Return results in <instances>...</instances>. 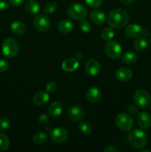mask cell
I'll use <instances>...</instances> for the list:
<instances>
[{"label": "cell", "instance_id": "cell-1", "mask_svg": "<svg viewBox=\"0 0 151 152\" xmlns=\"http://www.w3.org/2000/svg\"><path fill=\"white\" fill-rule=\"evenodd\" d=\"M129 21L128 13L124 10L117 8L113 10L107 17L108 24L112 28H121L125 26Z\"/></svg>", "mask_w": 151, "mask_h": 152}, {"label": "cell", "instance_id": "cell-2", "mask_svg": "<svg viewBox=\"0 0 151 152\" xmlns=\"http://www.w3.org/2000/svg\"><path fill=\"white\" fill-rule=\"evenodd\" d=\"M128 140L130 145L135 148H142L147 142V136L146 133L139 129H134L129 133Z\"/></svg>", "mask_w": 151, "mask_h": 152}, {"label": "cell", "instance_id": "cell-3", "mask_svg": "<svg viewBox=\"0 0 151 152\" xmlns=\"http://www.w3.org/2000/svg\"><path fill=\"white\" fill-rule=\"evenodd\" d=\"M3 54L8 58H13L19 53V47L16 40L12 38H6L1 45Z\"/></svg>", "mask_w": 151, "mask_h": 152}, {"label": "cell", "instance_id": "cell-4", "mask_svg": "<svg viewBox=\"0 0 151 152\" xmlns=\"http://www.w3.org/2000/svg\"><path fill=\"white\" fill-rule=\"evenodd\" d=\"M87 9L83 4L79 3H73L68 7V14L73 19L82 20L87 16Z\"/></svg>", "mask_w": 151, "mask_h": 152}, {"label": "cell", "instance_id": "cell-5", "mask_svg": "<svg viewBox=\"0 0 151 152\" xmlns=\"http://www.w3.org/2000/svg\"><path fill=\"white\" fill-rule=\"evenodd\" d=\"M134 102L138 106L142 108H150L151 97L150 95L144 90L139 89L137 90L133 94Z\"/></svg>", "mask_w": 151, "mask_h": 152}, {"label": "cell", "instance_id": "cell-6", "mask_svg": "<svg viewBox=\"0 0 151 152\" xmlns=\"http://www.w3.org/2000/svg\"><path fill=\"white\" fill-rule=\"evenodd\" d=\"M115 125L121 130L129 131L133 126V118L129 114L125 113H121L118 114L115 118Z\"/></svg>", "mask_w": 151, "mask_h": 152}, {"label": "cell", "instance_id": "cell-7", "mask_svg": "<svg viewBox=\"0 0 151 152\" xmlns=\"http://www.w3.org/2000/svg\"><path fill=\"white\" fill-rule=\"evenodd\" d=\"M105 50L107 56L111 59H118L122 54V48L119 43L115 41H110L107 43Z\"/></svg>", "mask_w": 151, "mask_h": 152}, {"label": "cell", "instance_id": "cell-8", "mask_svg": "<svg viewBox=\"0 0 151 152\" xmlns=\"http://www.w3.org/2000/svg\"><path fill=\"white\" fill-rule=\"evenodd\" d=\"M33 25L38 32H46L50 28V21L46 15L39 14L34 19Z\"/></svg>", "mask_w": 151, "mask_h": 152}, {"label": "cell", "instance_id": "cell-9", "mask_svg": "<svg viewBox=\"0 0 151 152\" xmlns=\"http://www.w3.org/2000/svg\"><path fill=\"white\" fill-rule=\"evenodd\" d=\"M68 132L65 128L58 127L55 128L50 132V138L55 142H63L68 139Z\"/></svg>", "mask_w": 151, "mask_h": 152}, {"label": "cell", "instance_id": "cell-10", "mask_svg": "<svg viewBox=\"0 0 151 152\" xmlns=\"http://www.w3.org/2000/svg\"><path fill=\"white\" fill-rule=\"evenodd\" d=\"M68 117L72 122L81 121L84 117V110L78 105H73L68 110Z\"/></svg>", "mask_w": 151, "mask_h": 152}, {"label": "cell", "instance_id": "cell-11", "mask_svg": "<svg viewBox=\"0 0 151 152\" xmlns=\"http://www.w3.org/2000/svg\"><path fill=\"white\" fill-rule=\"evenodd\" d=\"M85 71L89 76L96 77L100 72V65L96 59H89L85 64Z\"/></svg>", "mask_w": 151, "mask_h": 152}, {"label": "cell", "instance_id": "cell-12", "mask_svg": "<svg viewBox=\"0 0 151 152\" xmlns=\"http://www.w3.org/2000/svg\"><path fill=\"white\" fill-rule=\"evenodd\" d=\"M136 120L141 129H148L151 126V115L149 113L145 111L139 113Z\"/></svg>", "mask_w": 151, "mask_h": 152}, {"label": "cell", "instance_id": "cell-13", "mask_svg": "<svg viewBox=\"0 0 151 152\" xmlns=\"http://www.w3.org/2000/svg\"><path fill=\"white\" fill-rule=\"evenodd\" d=\"M124 32H125L127 37H130V38H135V37L142 36L143 28L138 24H131L125 28Z\"/></svg>", "mask_w": 151, "mask_h": 152}, {"label": "cell", "instance_id": "cell-14", "mask_svg": "<svg viewBox=\"0 0 151 152\" xmlns=\"http://www.w3.org/2000/svg\"><path fill=\"white\" fill-rule=\"evenodd\" d=\"M102 97V91L97 87H91L87 91L86 98L87 100L92 103H96L99 102Z\"/></svg>", "mask_w": 151, "mask_h": 152}, {"label": "cell", "instance_id": "cell-15", "mask_svg": "<svg viewBox=\"0 0 151 152\" xmlns=\"http://www.w3.org/2000/svg\"><path fill=\"white\" fill-rule=\"evenodd\" d=\"M133 77V72L128 68H119L115 71V77L120 82L129 81Z\"/></svg>", "mask_w": 151, "mask_h": 152}, {"label": "cell", "instance_id": "cell-16", "mask_svg": "<svg viewBox=\"0 0 151 152\" xmlns=\"http://www.w3.org/2000/svg\"><path fill=\"white\" fill-rule=\"evenodd\" d=\"M78 67H79V63L76 59H73V58L65 60L62 62V69L67 72H73V71H76Z\"/></svg>", "mask_w": 151, "mask_h": 152}, {"label": "cell", "instance_id": "cell-17", "mask_svg": "<svg viewBox=\"0 0 151 152\" xmlns=\"http://www.w3.org/2000/svg\"><path fill=\"white\" fill-rule=\"evenodd\" d=\"M50 96L47 92L38 91L33 96V102L37 105H43L48 102Z\"/></svg>", "mask_w": 151, "mask_h": 152}, {"label": "cell", "instance_id": "cell-18", "mask_svg": "<svg viewBox=\"0 0 151 152\" xmlns=\"http://www.w3.org/2000/svg\"><path fill=\"white\" fill-rule=\"evenodd\" d=\"M63 111V105L59 102H53L48 108V113L50 117H58Z\"/></svg>", "mask_w": 151, "mask_h": 152}, {"label": "cell", "instance_id": "cell-19", "mask_svg": "<svg viewBox=\"0 0 151 152\" xmlns=\"http://www.w3.org/2000/svg\"><path fill=\"white\" fill-rule=\"evenodd\" d=\"M74 28V24L68 19H63L58 24V29L62 34H68Z\"/></svg>", "mask_w": 151, "mask_h": 152}, {"label": "cell", "instance_id": "cell-20", "mask_svg": "<svg viewBox=\"0 0 151 152\" xmlns=\"http://www.w3.org/2000/svg\"><path fill=\"white\" fill-rule=\"evenodd\" d=\"M10 28L13 34L16 35H23L26 31V26L25 24L21 21H14L12 22Z\"/></svg>", "mask_w": 151, "mask_h": 152}, {"label": "cell", "instance_id": "cell-21", "mask_svg": "<svg viewBox=\"0 0 151 152\" xmlns=\"http://www.w3.org/2000/svg\"><path fill=\"white\" fill-rule=\"evenodd\" d=\"M90 19L96 25H102L105 22V14L101 10H94L90 13Z\"/></svg>", "mask_w": 151, "mask_h": 152}, {"label": "cell", "instance_id": "cell-22", "mask_svg": "<svg viewBox=\"0 0 151 152\" xmlns=\"http://www.w3.org/2000/svg\"><path fill=\"white\" fill-rule=\"evenodd\" d=\"M25 10L29 14L35 15L39 11L40 5L36 0H29L25 4Z\"/></svg>", "mask_w": 151, "mask_h": 152}, {"label": "cell", "instance_id": "cell-23", "mask_svg": "<svg viewBox=\"0 0 151 152\" xmlns=\"http://www.w3.org/2000/svg\"><path fill=\"white\" fill-rule=\"evenodd\" d=\"M147 40L144 38V37H141V38L137 39L135 40L134 43H133V47H134L135 50L137 51H143L147 47Z\"/></svg>", "mask_w": 151, "mask_h": 152}, {"label": "cell", "instance_id": "cell-24", "mask_svg": "<svg viewBox=\"0 0 151 152\" xmlns=\"http://www.w3.org/2000/svg\"><path fill=\"white\" fill-rule=\"evenodd\" d=\"M121 60L126 64H133L137 60V55L134 52L128 51L123 54Z\"/></svg>", "mask_w": 151, "mask_h": 152}, {"label": "cell", "instance_id": "cell-25", "mask_svg": "<svg viewBox=\"0 0 151 152\" xmlns=\"http://www.w3.org/2000/svg\"><path fill=\"white\" fill-rule=\"evenodd\" d=\"M78 127H79V130L81 131V133L84 135L91 134L92 132H93V127L88 122L81 121L79 123Z\"/></svg>", "mask_w": 151, "mask_h": 152}, {"label": "cell", "instance_id": "cell-26", "mask_svg": "<svg viewBox=\"0 0 151 152\" xmlns=\"http://www.w3.org/2000/svg\"><path fill=\"white\" fill-rule=\"evenodd\" d=\"M33 140L36 144H43L47 140V134L42 132H37L34 134Z\"/></svg>", "mask_w": 151, "mask_h": 152}, {"label": "cell", "instance_id": "cell-27", "mask_svg": "<svg viewBox=\"0 0 151 152\" xmlns=\"http://www.w3.org/2000/svg\"><path fill=\"white\" fill-rule=\"evenodd\" d=\"M10 146L8 137L3 133H0V151H5Z\"/></svg>", "mask_w": 151, "mask_h": 152}, {"label": "cell", "instance_id": "cell-28", "mask_svg": "<svg viewBox=\"0 0 151 152\" xmlns=\"http://www.w3.org/2000/svg\"><path fill=\"white\" fill-rule=\"evenodd\" d=\"M114 37V31L112 28L107 27L102 31V38L105 41H109L111 40Z\"/></svg>", "mask_w": 151, "mask_h": 152}, {"label": "cell", "instance_id": "cell-29", "mask_svg": "<svg viewBox=\"0 0 151 152\" xmlns=\"http://www.w3.org/2000/svg\"><path fill=\"white\" fill-rule=\"evenodd\" d=\"M57 4L54 1H50L47 3L44 7V12L47 13H52L55 12L57 9Z\"/></svg>", "mask_w": 151, "mask_h": 152}, {"label": "cell", "instance_id": "cell-30", "mask_svg": "<svg viewBox=\"0 0 151 152\" xmlns=\"http://www.w3.org/2000/svg\"><path fill=\"white\" fill-rule=\"evenodd\" d=\"M10 124H11V122H10V119L7 117H1L0 119V131L2 132V131L8 129L10 126Z\"/></svg>", "mask_w": 151, "mask_h": 152}, {"label": "cell", "instance_id": "cell-31", "mask_svg": "<svg viewBox=\"0 0 151 152\" xmlns=\"http://www.w3.org/2000/svg\"><path fill=\"white\" fill-rule=\"evenodd\" d=\"M79 28L80 30H81L82 32L87 34V33L90 32V30H91V25H90V24L87 21L82 19V20H81V22H80L79 23Z\"/></svg>", "mask_w": 151, "mask_h": 152}, {"label": "cell", "instance_id": "cell-32", "mask_svg": "<svg viewBox=\"0 0 151 152\" xmlns=\"http://www.w3.org/2000/svg\"><path fill=\"white\" fill-rule=\"evenodd\" d=\"M56 88H57V85L55 83L54 81H50L47 83V84L46 85L45 90L46 92H47L48 94H53L56 91Z\"/></svg>", "mask_w": 151, "mask_h": 152}, {"label": "cell", "instance_id": "cell-33", "mask_svg": "<svg viewBox=\"0 0 151 152\" xmlns=\"http://www.w3.org/2000/svg\"><path fill=\"white\" fill-rule=\"evenodd\" d=\"M50 121V114H42L38 117V123L41 125H45Z\"/></svg>", "mask_w": 151, "mask_h": 152}, {"label": "cell", "instance_id": "cell-34", "mask_svg": "<svg viewBox=\"0 0 151 152\" xmlns=\"http://www.w3.org/2000/svg\"><path fill=\"white\" fill-rule=\"evenodd\" d=\"M85 2L92 7H100L102 4V0H85Z\"/></svg>", "mask_w": 151, "mask_h": 152}, {"label": "cell", "instance_id": "cell-35", "mask_svg": "<svg viewBox=\"0 0 151 152\" xmlns=\"http://www.w3.org/2000/svg\"><path fill=\"white\" fill-rule=\"evenodd\" d=\"M8 62L5 59H0V72H4L8 68Z\"/></svg>", "mask_w": 151, "mask_h": 152}, {"label": "cell", "instance_id": "cell-36", "mask_svg": "<svg viewBox=\"0 0 151 152\" xmlns=\"http://www.w3.org/2000/svg\"><path fill=\"white\" fill-rule=\"evenodd\" d=\"M127 111H128L129 114H131V115H135V114H138L137 108L133 105H129L128 108H127Z\"/></svg>", "mask_w": 151, "mask_h": 152}, {"label": "cell", "instance_id": "cell-37", "mask_svg": "<svg viewBox=\"0 0 151 152\" xmlns=\"http://www.w3.org/2000/svg\"><path fill=\"white\" fill-rule=\"evenodd\" d=\"M9 8V4L4 0H0V10L4 11Z\"/></svg>", "mask_w": 151, "mask_h": 152}, {"label": "cell", "instance_id": "cell-38", "mask_svg": "<svg viewBox=\"0 0 151 152\" xmlns=\"http://www.w3.org/2000/svg\"><path fill=\"white\" fill-rule=\"evenodd\" d=\"M104 152H117L118 151V149L117 148H115L114 145H108L106 148H104L103 150Z\"/></svg>", "mask_w": 151, "mask_h": 152}, {"label": "cell", "instance_id": "cell-39", "mask_svg": "<svg viewBox=\"0 0 151 152\" xmlns=\"http://www.w3.org/2000/svg\"><path fill=\"white\" fill-rule=\"evenodd\" d=\"M10 3L13 6H19L21 5L24 2L25 0H9Z\"/></svg>", "mask_w": 151, "mask_h": 152}, {"label": "cell", "instance_id": "cell-40", "mask_svg": "<svg viewBox=\"0 0 151 152\" xmlns=\"http://www.w3.org/2000/svg\"><path fill=\"white\" fill-rule=\"evenodd\" d=\"M121 1L124 4H130L134 2L135 0H121Z\"/></svg>", "mask_w": 151, "mask_h": 152}, {"label": "cell", "instance_id": "cell-41", "mask_svg": "<svg viewBox=\"0 0 151 152\" xmlns=\"http://www.w3.org/2000/svg\"><path fill=\"white\" fill-rule=\"evenodd\" d=\"M150 32L148 30L146 29H143V32H142V36H148L149 35Z\"/></svg>", "mask_w": 151, "mask_h": 152}, {"label": "cell", "instance_id": "cell-42", "mask_svg": "<svg viewBox=\"0 0 151 152\" xmlns=\"http://www.w3.org/2000/svg\"><path fill=\"white\" fill-rule=\"evenodd\" d=\"M150 42L151 44V36H150Z\"/></svg>", "mask_w": 151, "mask_h": 152}]
</instances>
